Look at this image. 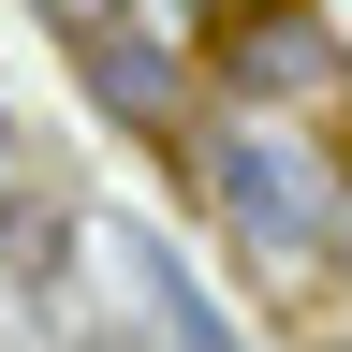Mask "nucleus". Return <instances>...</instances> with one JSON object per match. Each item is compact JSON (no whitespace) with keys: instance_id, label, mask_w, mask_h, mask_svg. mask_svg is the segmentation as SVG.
Instances as JSON below:
<instances>
[{"instance_id":"obj_8","label":"nucleus","mask_w":352,"mask_h":352,"mask_svg":"<svg viewBox=\"0 0 352 352\" xmlns=\"http://www.w3.org/2000/svg\"><path fill=\"white\" fill-rule=\"evenodd\" d=\"M0 162H15V118H0Z\"/></svg>"},{"instance_id":"obj_3","label":"nucleus","mask_w":352,"mask_h":352,"mask_svg":"<svg viewBox=\"0 0 352 352\" xmlns=\"http://www.w3.org/2000/svg\"><path fill=\"white\" fill-rule=\"evenodd\" d=\"M220 74L250 88V103H323L338 88V44L308 15H235V44H220Z\"/></svg>"},{"instance_id":"obj_1","label":"nucleus","mask_w":352,"mask_h":352,"mask_svg":"<svg viewBox=\"0 0 352 352\" xmlns=\"http://www.w3.org/2000/svg\"><path fill=\"white\" fill-rule=\"evenodd\" d=\"M206 191H220V220H235V250L250 264H308L323 250V176H308L279 132H206Z\"/></svg>"},{"instance_id":"obj_2","label":"nucleus","mask_w":352,"mask_h":352,"mask_svg":"<svg viewBox=\"0 0 352 352\" xmlns=\"http://www.w3.org/2000/svg\"><path fill=\"white\" fill-rule=\"evenodd\" d=\"M88 250V206L59 191V176H15L0 162V294H59Z\"/></svg>"},{"instance_id":"obj_5","label":"nucleus","mask_w":352,"mask_h":352,"mask_svg":"<svg viewBox=\"0 0 352 352\" xmlns=\"http://www.w3.org/2000/svg\"><path fill=\"white\" fill-rule=\"evenodd\" d=\"M118 264H132V279H147V323H162V352H235V338H220V308H206V294H191V279H176V264H162V250H147V235H132V250H118Z\"/></svg>"},{"instance_id":"obj_4","label":"nucleus","mask_w":352,"mask_h":352,"mask_svg":"<svg viewBox=\"0 0 352 352\" xmlns=\"http://www.w3.org/2000/svg\"><path fill=\"white\" fill-rule=\"evenodd\" d=\"M88 103H103V118H132V132H162V147H176V59H162L147 30L88 44Z\"/></svg>"},{"instance_id":"obj_7","label":"nucleus","mask_w":352,"mask_h":352,"mask_svg":"<svg viewBox=\"0 0 352 352\" xmlns=\"http://www.w3.org/2000/svg\"><path fill=\"white\" fill-rule=\"evenodd\" d=\"M74 352H132V338H74Z\"/></svg>"},{"instance_id":"obj_6","label":"nucleus","mask_w":352,"mask_h":352,"mask_svg":"<svg viewBox=\"0 0 352 352\" xmlns=\"http://www.w3.org/2000/svg\"><path fill=\"white\" fill-rule=\"evenodd\" d=\"M30 15H44V30H59V44H74V59H88V44H118V30H132V0H30Z\"/></svg>"}]
</instances>
